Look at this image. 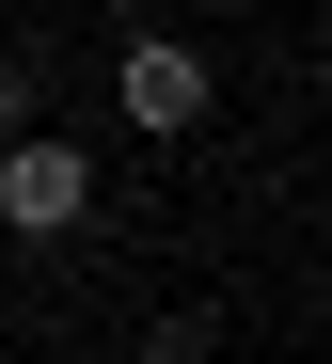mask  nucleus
I'll return each mask as SVG.
<instances>
[{
  "instance_id": "obj_2",
  "label": "nucleus",
  "mask_w": 332,
  "mask_h": 364,
  "mask_svg": "<svg viewBox=\"0 0 332 364\" xmlns=\"http://www.w3.org/2000/svg\"><path fill=\"white\" fill-rule=\"evenodd\" d=\"M206 48H174V32H143V48H127V64H111V111H127V127H143V143H174V127H206Z\"/></svg>"
},
{
  "instance_id": "obj_1",
  "label": "nucleus",
  "mask_w": 332,
  "mask_h": 364,
  "mask_svg": "<svg viewBox=\"0 0 332 364\" xmlns=\"http://www.w3.org/2000/svg\"><path fill=\"white\" fill-rule=\"evenodd\" d=\"M80 206H95V159L63 127H16V143H0V237H80Z\"/></svg>"
},
{
  "instance_id": "obj_3",
  "label": "nucleus",
  "mask_w": 332,
  "mask_h": 364,
  "mask_svg": "<svg viewBox=\"0 0 332 364\" xmlns=\"http://www.w3.org/2000/svg\"><path fill=\"white\" fill-rule=\"evenodd\" d=\"M111 364H206V333H190V317H159V333H127Z\"/></svg>"
},
{
  "instance_id": "obj_4",
  "label": "nucleus",
  "mask_w": 332,
  "mask_h": 364,
  "mask_svg": "<svg viewBox=\"0 0 332 364\" xmlns=\"http://www.w3.org/2000/svg\"><path fill=\"white\" fill-rule=\"evenodd\" d=\"M16 127H32V64L0 48V143H16Z\"/></svg>"
}]
</instances>
